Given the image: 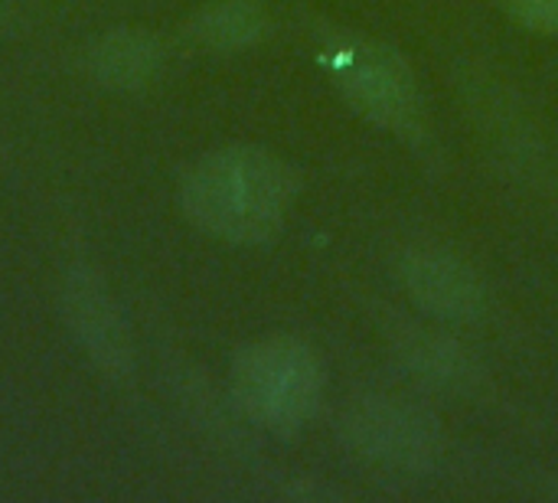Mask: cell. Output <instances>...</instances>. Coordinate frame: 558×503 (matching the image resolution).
<instances>
[{"label": "cell", "instance_id": "obj_10", "mask_svg": "<svg viewBox=\"0 0 558 503\" xmlns=\"http://www.w3.org/2000/svg\"><path fill=\"white\" fill-rule=\"evenodd\" d=\"M507 13L536 33H558V0H504Z\"/></svg>", "mask_w": 558, "mask_h": 503}, {"label": "cell", "instance_id": "obj_6", "mask_svg": "<svg viewBox=\"0 0 558 503\" xmlns=\"http://www.w3.org/2000/svg\"><path fill=\"white\" fill-rule=\"evenodd\" d=\"M399 278L412 304L445 324H477L487 318L490 291L484 278L454 252L438 245L405 249Z\"/></svg>", "mask_w": 558, "mask_h": 503}, {"label": "cell", "instance_id": "obj_12", "mask_svg": "<svg viewBox=\"0 0 558 503\" xmlns=\"http://www.w3.org/2000/svg\"><path fill=\"white\" fill-rule=\"evenodd\" d=\"M556 494H558V491H556Z\"/></svg>", "mask_w": 558, "mask_h": 503}, {"label": "cell", "instance_id": "obj_1", "mask_svg": "<svg viewBox=\"0 0 558 503\" xmlns=\"http://www.w3.org/2000/svg\"><path fill=\"white\" fill-rule=\"evenodd\" d=\"M298 180L271 151L232 144L193 164L180 187V206L203 232L258 245L281 232Z\"/></svg>", "mask_w": 558, "mask_h": 503}, {"label": "cell", "instance_id": "obj_9", "mask_svg": "<svg viewBox=\"0 0 558 503\" xmlns=\"http://www.w3.org/2000/svg\"><path fill=\"white\" fill-rule=\"evenodd\" d=\"M265 33V13L252 0H222L193 20V36L219 52L245 49Z\"/></svg>", "mask_w": 558, "mask_h": 503}, {"label": "cell", "instance_id": "obj_2", "mask_svg": "<svg viewBox=\"0 0 558 503\" xmlns=\"http://www.w3.org/2000/svg\"><path fill=\"white\" fill-rule=\"evenodd\" d=\"M232 396L255 426L275 435L301 432L324 399L320 360L291 337L248 344L232 363Z\"/></svg>", "mask_w": 558, "mask_h": 503}, {"label": "cell", "instance_id": "obj_7", "mask_svg": "<svg viewBox=\"0 0 558 503\" xmlns=\"http://www.w3.org/2000/svg\"><path fill=\"white\" fill-rule=\"evenodd\" d=\"M392 350L409 370V376L435 393L471 396L481 390L484 380L481 363L464 350V344H458L454 337L435 327L399 324L392 334Z\"/></svg>", "mask_w": 558, "mask_h": 503}, {"label": "cell", "instance_id": "obj_3", "mask_svg": "<svg viewBox=\"0 0 558 503\" xmlns=\"http://www.w3.org/2000/svg\"><path fill=\"white\" fill-rule=\"evenodd\" d=\"M347 452L369 471L389 478H425L438 468L445 435L438 419L402 396H360L340 416Z\"/></svg>", "mask_w": 558, "mask_h": 503}, {"label": "cell", "instance_id": "obj_4", "mask_svg": "<svg viewBox=\"0 0 558 503\" xmlns=\"http://www.w3.org/2000/svg\"><path fill=\"white\" fill-rule=\"evenodd\" d=\"M330 69L350 105L383 128L405 131L418 118V85L402 52L373 39H343L330 49Z\"/></svg>", "mask_w": 558, "mask_h": 503}, {"label": "cell", "instance_id": "obj_5", "mask_svg": "<svg viewBox=\"0 0 558 503\" xmlns=\"http://www.w3.org/2000/svg\"><path fill=\"white\" fill-rule=\"evenodd\" d=\"M62 318L85 350V357L111 380H131L134 373V344L131 331L114 304L105 278L92 268L75 262L62 278Z\"/></svg>", "mask_w": 558, "mask_h": 503}, {"label": "cell", "instance_id": "obj_8", "mask_svg": "<svg viewBox=\"0 0 558 503\" xmlns=\"http://www.w3.org/2000/svg\"><path fill=\"white\" fill-rule=\"evenodd\" d=\"M85 65L98 85L137 92L160 72L163 49L147 29H111L88 46Z\"/></svg>", "mask_w": 558, "mask_h": 503}, {"label": "cell", "instance_id": "obj_11", "mask_svg": "<svg viewBox=\"0 0 558 503\" xmlns=\"http://www.w3.org/2000/svg\"><path fill=\"white\" fill-rule=\"evenodd\" d=\"M16 23V16H13V10L0 0V29H7V26H13Z\"/></svg>", "mask_w": 558, "mask_h": 503}]
</instances>
